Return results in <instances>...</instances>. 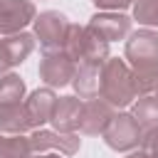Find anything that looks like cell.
<instances>
[{
    "label": "cell",
    "mask_w": 158,
    "mask_h": 158,
    "mask_svg": "<svg viewBox=\"0 0 158 158\" xmlns=\"http://www.w3.org/2000/svg\"><path fill=\"white\" fill-rule=\"evenodd\" d=\"M136 84H133V72L126 64V59L109 57L101 64V86H99V99L111 104L114 109H123L133 104L136 99Z\"/></svg>",
    "instance_id": "obj_1"
},
{
    "label": "cell",
    "mask_w": 158,
    "mask_h": 158,
    "mask_svg": "<svg viewBox=\"0 0 158 158\" xmlns=\"http://www.w3.org/2000/svg\"><path fill=\"white\" fill-rule=\"evenodd\" d=\"M62 52L74 59L77 64L79 62H94V64H104L109 59V42H104L96 32H91L86 25L79 27V25H69V32H67V40H64V47Z\"/></svg>",
    "instance_id": "obj_2"
},
{
    "label": "cell",
    "mask_w": 158,
    "mask_h": 158,
    "mask_svg": "<svg viewBox=\"0 0 158 158\" xmlns=\"http://www.w3.org/2000/svg\"><path fill=\"white\" fill-rule=\"evenodd\" d=\"M123 54L131 72H158V32L143 27L128 35Z\"/></svg>",
    "instance_id": "obj_3"
},
{
    "label": "cell",
    "mask_w": 158,
    "mask_h": 158,
    "mask_svg": "<svg viewBox=\"0 0 158 158\" xmlns=\"http://www.w3.org/2000/svg\"><path fill=\"white\" fill-rule=\"evenodd\" d=\"M35 40L44 47V52H52V49H62L64 47V40H67V32H69V20L67 15H62L59 10H44L35 17Z\"/></svg>",
    "instance_id": "obj_4"
},
{
    "label": "cell",
    "mask_w": 158,
    "mask_h": 158,
    "mask_svg": "<svg viewBox=\"0 0 158 158\" xmlns=\"http://www.w3.org/2000/svg\"><path fill=\"white\" fill-rule=\"evenodd\" d=\"M106 146L111 151H133L141 143L143 128L138 126V121L128 114V111H116V116L111 118V123L106 126V131L101 133Z\"/></svg>",
    "instance_id": "obj_5"
},
{
    "label": "cell",
    "mask_w": 158,
    "mask_h": 158,
    "mask_svg": "<svg viewBox=\"0 0 158 158\" xmlns=\"http://www.w3.org/2000/svg\"><path fill=\"white\" fill-rule=\"evenodd\" d=\"M74 72H77V62L69 59L62 49H52V52H44L42 59H40V79L54 89V86H67L72 84L74 79Z\"/></svg>",
    "instance_id": "obj_6"
},
{
    "label": "cell",
    "mask_w": 158,
    "mask_h": 158,
    "mask_svg": "<svg viewBox=\"0 0 158 158\" xmlns=\"http://www.w3.org/2000/svg\"><path fill=\"white\" fill-rule=\"evenodd\" d=\"M37 7L32 0H0V35H17L35 22Z\"/></svg>",
    "instance_id": "obj_7"
},
{
    "label": "cell",
    "mask_w": 158,
    "mask_h": 158,
    "mask_svg": "<svg viewBox=\"0 0 158 158\" xmlns=\"http://www.w3.org/2000/svg\"><path fill=\"white\" fill-rule=\"evenodd\" d=\"M116 116V109L111 104H106L104 99H89L81 104V114H79V131L84 136H101L106 131V126L111 123V118Z\"/></svg>",
    "instance_id": "obj_8"
},
{
    "label": "cell",
    "mask_w": 158,
    "mask_h": 158,
    "mask_svg": "<svg viewBox=\"0 0 158 158\" xmlns=\"http://www.w3.org/2000/svg\"><path fill=\"white\" fill-rule=\"evenodd\" d=\"M30 138V148L35 153H42V151H59L64 156H74L81 146V138L77 133H62V131H44V128H35Z\"/></svg>",
    "instance_id": "obj_9"
},
{
    "label": "cell",
    "mask_w": 158,
    "mask_h": 158,
    "mask_svg": "<svg viewBox=\"0 0 158 158\" xmlns=\"http://www.w3.org/2000/svg\"><path fill=\"white\" fill-rule=\"evenodd\" d=\"M131 17L123 12H96L89 20V30L96 32L104 42H116V40H126L131 35Z\"/></svg>",
    "instance_id": "obj_10"
},
{
    "label": "cell",
    "mask_w": 158,
    "mask_h": 158,
    "mask_svg": "<svg viewBox=\"0 0 158 158\" xmlns=\"http://www.w3.org/2000/svg\"><path fill=\"white\" fill-rule=\"evenodd\" d=\"M57 99H59V96L54 94V89L44 86V89H35V91L22 101L25 109H27V116H30V121H32L35 128H42L44 123L52 121V114H54Z\"/></svg>",
    "instance_id": "obj_11"
},
{
    "label": "cell",
    "mask_w": 158,
    "mask_h": 158,
    "mask_svg": "<svg viewBox=\"0 0 158 158\" xmlns=\"http://www.w3.org/2000/svg\"><path fill=\"white\" fill-rule=\"evenodd\" d=\"M72 86H74V96H79L81 101L86 99H96L99 96V86H101V64H94V62H79L77 64V72H74V79H72Z\"/></svg>",
    "instance_id": "obj_12"
},
{
    "label": "cell",
    "mask_w": 158,
    "mask_h": 158,
    "mask_svg": "<svg viewBox=\"0 0 158 158\" xmlns=\"http://www.w3.org/2000/svg\"><path fill=\"white\" fill-rule=\"evenodd\" d=\"M81 99L79 96H59L57 99V106H54V114H52V126L54 131H62V133H77L79 128V114H81Z\"/></svg>",
    "instance_id": "obj_13"
},
{
    "label": "cell",
    "mask_w": 158,
    "mask_h": 158,
    "mask_svg": "<svg viewBox=\"0 0 158 158\" xmlns=\"http://www.w3.org/2000/svg\"><path fill=\"white\" fill-rule=\"evenodd\" d=\"M35 35L32 32H17V35H7V37H2L0 40V49H2V54H5V59L10 62V67H17V64H22L30 54H32V49H35Z\"/></svg>",
    "instance_id": "obj_14"
},
{
    "label": "cell",
    "mask_w": 158,
    "mask_h": 158,
    "mask_svg": "<svg viewBox=\"0 0 158 158\" xmlns=\"http://www.w3.org/2000/svg\"><path fill=\"white\" fill-rule=\"evenodd\" d=\"M27 131H35L25 104H10L0 106V133L7 136H25Z\"/></svg>",
    "instance_id": "obj_15"
},
{
    "label": "cell",
    "mask_w": 158,
    "mask_h": 158,
    "mask_svg": "<svg viewBox=\"0 0 158 158\" xmlns=\"http://www.w3.org/2000/svg\"><path fill=\"white\" fill-rule=\"evenodd\" d=\"M25 99V81L20 79V74L7 72L0 77V106H10V104H22Z\"/></svg>",
    "instance_id": "obj_16"
},
{
    "label": "cell",
    "mask_w": 158,
    "mask_h": 158,
    "mask_svg": "<svg viewBox=\"0 0 158 158\" xmlns=\"http://www.w3.org/2000/svg\"><path fill=\"white\" fill-rule=\"evenodd\" d=\"M131 116L138 121L141 128H153V126H158V99H156L153 94L141 96V99L133 104Z\"/></svg>",
    "instance_id": "obj_17"
},
{
    "label": "cell",
    "mask_w": 158,
    "mask_h": 158,
    "mask_svg": "<svg viewBox=\"0 0 158 158\" xmlns=\"http://www.w3.org/2000/svg\"><path fill=\"white\" fill-rule=\"evenodd\" d=\"M30 138L27 136H7L0 133V158H30Z\"/></svg>",
    "instance_id": "obj_18"
},
{
    "label": "cell",
    "mask_w": 158,
    "mask_h": 158,
    "mask_svg": "<svg viewBox=\"0 0 158 158\" xmlns=\"http://www.w3.org/2000/svg\"><path fill=\"white\" fill-rule=\"evenodd\" d=\"M133 20L143 27H158V0H136L133 2Z\"/></svg>",
    "instance_id": "obj_19"
},
{
    "label": "cell",
    "mask_w": 158,
    "mask_h": 158,
    "mask_svg": "<svg viewBox=\"0 0 158 158\" xmlns=\"http://www.w3.org/2000/svg\"><path fill=\"white\" fill-rule=\"evenodd\" d=\"M141 153L146 158H158V126L146 128V133L141 136Z\"/></svg>",
    "instance_id": "obj_20"
},
{
    "label": "cell",
    "mask_w": 158,
    "mask_h": 158,
    "mask_svg": "<svg viewBox=\"0 0 158 158\" xmlns=\"http://www.w3.org/2000/svg\"><path fill=\"white\" fill-rule=\"evenodd\" d=\"M99 10H104V12H121V10H126V7H131L136 0H91Z\"/></svg>",
    "instance_id": "obj_21"
},
{
    "label": "cell",
    "mask_w": 158,
    "mask_h": 158,
    "mask_svg": "<svg viewBox=\"0 0 158 158\" xmlns=\"http://www.w3.org/2000/svg\"><path fill=\"white\" fill-rule=\"evenodd\" d=\"M7 69H12V67H10V62L5 59V54H2V49H0V77L7 74Z\"/></svg>",
    "instance_id": "obj_22"
},
{
    "label": "cell",
    "mask_w": 158,
    "mask_h": 158,
    "mask_svg": "<svg viewBox=\"0 0 158 158\" xmlns=\"http://www.w3.org/2000/svg\"><path fill=\"white\" fill-rule=\"evenodd\" d=\"M30 158H59V153H40V156H30Z\"/></svg>",
    "instance_id": "obj_23"
},
{
    "label": "cell",
    "mask_w": 158,
    "mask_h": 158,
    "mask_svg": "<svg viewBox=\"0 0 158 158\" xmlns=\"http://www.w3.org/2000/svg\"><path fill=\"white\" fill-rule=\"evenodd\" d=\"M126 158H146L143 153H131V156H126Z\"/></svg>",
    "instance_id": "obj_24"
},
{
    "label": "cell",
    "mask_w": 158,
    "mask_h": 158,
    "mask_svg": "<svg viewBox=\"0 0 158 158\" xmlns=\"http://www.w3.org/2000/svg\"><path fill=\"white\" fill-rule=\"evenodd\" d=\"M153 96H156V99H158V84H156V89H153Z\"/></svg>",
    "instance_id": "obj_25"
}]
</instances>
